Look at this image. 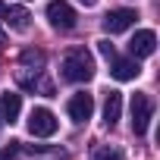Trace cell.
Here are the masks:
<instances>
[{"instance_id":"16","label":"cell","mask_w":160,"mask_h":160,"mask_svg":"<svg viewBox=\"0 0 160 160\" xmlns=\"http://www.w3.org/2000/svg\"><path fill=\"white\" fill-rule=\"evenodd\" d=\"M3 13H7V3H3V0H0V19H3Z\"/></svg>"},{"instance_id":"5","label":"cell","mask_w":160,"mask_h":160,"mask_svg":"<svg viewBox=\"0 0 160 160\" xmlns=\"http://www.w3.org/2000/svg\"><path fill=\"white\" fill-rule=\"evenodd\" d=\"M66 113H69V119H72V122H88V119H91V113H94V98H91L88 91L72 94V98H69V104H66Z\"/></svg>"},{"instance_id":"7","label":"cell","mask_w":160,"mask_h":160,"mask_svg":"<svg viewBox=\"0 0 160 160\" xmlns=\"http://www.w3.org/2000/svg\"><path fill=\"white\" fill-rule=\"evenodd\" d=\"M135 19H138L135 10H110V13L104 16V32H107V35H119V32H126Z\"/></svg>"},{"instance_id":"6","label":"cell","mask_w":160,"mask_h":160,"mask_svg":"<svg viewBox=\"0 0 160 160\" xmlns=\"http://www.w3.org/2000/svg\"><path fill=\"white\" fill-rule=\"evenodd\" d=\"M110 75L116 82H132V78L141 75V66H138L135 57H113L110 60Z\"/></svg>"},{"instance_id":"18","label":"cell","mask_w":160,"mask_h":160,"mask_svg":"<svg viewBox=\"0 0 160 160\" xmlns=\"http://www.w3.org/2000/svg\"><path fill=\"white\" fill-rule=\"evenodd\" d=\"M3 122H7V119H3V110H0V126H3Z\"/></svg>"},{"instance_id":"11","label":"cell","mask_w":160,"mask_h":160,"mask_svg":"<svg viewBox=\"0 0 160 160\" xmlns=\"http://www.w3.org/2000/svg\"><path fill=\"white\" fill-rule=\"evenodd\" d=\"M3 19H7V25L13 28V32H25L28 28V10L25 7H7V13H3Z\"/></svg>"},{"instance_id":"17","label":"cell","mask_w":160,"mask_h":160,"mask_svg":"<svg viewBox=\"0 0 160 160\" xmlns=\"http://www.w3.org/2000/svg\"><path fill=\"white\" fill-rule=\"evenodd\" d=\"M78 3H85V7H94V3H98V0H78Z\"/></svg>"},{"instance_id":"15","label":"cell","mask_w":160,"mask_h":160,"mask_svg":"<svg viewBox=\"0 0 160 160\" xmlns=\"http://www.w3.org/2000/svg\"><path fill=\"white\" fill-rule=\"evenodd\" d=\"M98 47H101V53H104V57H110V60L116 57V53H113V44H110V41H101Z\"/></svg>"},{"instance_id":"1","label":"cell","mask_w":160,"mask_h":160,"mask_svg":"<svg viewBox=\"0 0 160 160\" xmlns=\"http://www.w3.org/2000/svg\"><path fill=\"white\" fill-rule=\"evenodd\" d=\"M60 72L66 82H88V78L94 75V57L85 50V47H72L63 63H60Z\"/></svg>"},{"instance_id":"10","label":"cell","mask_w":160,"mask_h":160,"mask_svg":"<svg viewBox=\"0 0 160 160\" xmlns=\"http://www.w3.org/2000/svg\"><path fill=\"white\" fill-rule=\"evenodd\" d=\"M0 110H3V119L7 122H16L19 113H22V98L16 91H7L3 98H0Z\"/></svg>"},{"instance_id":"13","label":"cell","mask_w":160,"mask_h":160,"mask_svg":"<svg viewBox=\"0 0 160 160\" xmlns=\"http://www.w3.org/2000/svg\"><path fill=\"white\" fill-rule=\"evenodd\" d=\"M94 160H122V151L119 148H98Z\"/></svg>"},{"instance_id":"8","label":"cell","mask_w":160,"mask_h":160,"mask_svg":"<svg viewBox=\"0 0 160 160\" xmlns=\"http://www.w3.org/2000/svg\"><path fill=\"white\" fill-rule=\"evenodd\" d=\"M157 50V35L151 32V28H141V32H135V38L129 41V53L135 57V60H141V57H151Z\"/></svg>"},{"instance_id":"19","label":"cell","mask_w":160,"mask_h":160,"mask_svg":"<svg viewBox=\"0 0 160 160\" xmlns=\"http://www.w3.org/2000/svg\"><path fill=\"white\" fill-rule=\"evenodd\" d=\"M0 47H3V32H0Z\"/></svg>"},{"instance_id":"12","label":"cell","mask_w":160,"mask_h":160,"mask_svg":"<svg viewBox=\"0 0 160 160\" xmlns=\"http://www.w3.org/2000/svg\"><path fill=\"white\" fill-rule=\"evenodd\" d=\"M19 60H22V69H41V66H44V53H41V50H32V47L22 50Z\"/></svg>"},{"instance_id":"4","label":"cell","mask_w":160,"mask_h":160,"mask_svg":"<svg viewBox=\"0 0 160 160\" xmlns=\"http://www.w3.org/2000/svg\"><path fill=\"white\" fill-rule=\"evenodd\" d=\"M47 19H50V25L53 28H60V32H69V28H75V10L66 3V0H50L47 3Z\"/></svg>"},{"instance_id":"9","label":"cell","mask_w":160,"mask_h":160,"mask_svg":"<svg viewBox=\"0 0 160 160\" xmlns=\"http://www.w3.org/2000/svg\"><path fill=\"white\" fill-rule=\"evenodd\" d=\"M119 116H122V94H119V91H110L107 101H104V122L113 129V126L119 122Z\"/></svg>"},{"instance_id":"2","label":"cell","mask_w":160,"mask_h":160,"mask_svg":"<svg viewBox=\"0 0 160 160\" xmlns=\"http://www.w3.org/2000/svg\"><path fill=\"white\" fill-rule=\"evenodd\" d=\"M151 113H154L151 98L141 94V91H135V94H132V132H135V135H144V132H148Z\"/></svg>"},{"instance_id":"3","label":"cell","mask_w":160,"mask_h":160,"mask_svg":"<svg viewBox=\"0 0 160 160\" xmlns=\"http://www.w3.org/2000/svg\"><path fill=\"white\" fill-rule=\"evenodd\" d=\"M57 116L47 110V107H35L32 113H28V132L35 135V138H50L53 132H57Z\"/></svg>"},{"instance_id":"14","label":"cell","mask_w":160,"mask_h":160,"mask_svg":"<svg viewBox=\"0 0 160 160\" xmlns=\"http://www.w3.org/2000/svg\"><path fill=\"white\" fill-rule=\"evenodd\" d=\"M19 154V141H10L7 148H0V160H16Z\"/></svg>"}]
</instances>
